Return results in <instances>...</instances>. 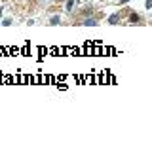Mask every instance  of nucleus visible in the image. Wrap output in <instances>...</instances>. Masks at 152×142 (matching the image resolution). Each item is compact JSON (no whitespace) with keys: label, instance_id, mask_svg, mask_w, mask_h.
Returning a JSON list of instances; mask_svg holds the SVG:
<instances>
[{"label":"nucleus","instance_id":"nucleus-6","mask_svg":"<svg viewBox=\"0 0 152 142\" xmlns=\"http://www.w3.org/2000/svg\"><path fill=\"white\" fill-rule=\"evenodd\" d=\"M2 11H4V9H2V6H0V15H2Z\"/></svg>","mask_w":152,"mask_h":142},{"label":"nucleus","instance_id":"nucleus-3","mask_svg":"<svg viewBox=\"0 0 152 142\" xmlns=\"http://www.w3.org/2000/svg\"><path fill=\"white\" fill-rule=\"evenodd\" d=\"M74 4H76V0H67V4H65V11H67V14H72V11H74Z\"/></svg>","mask_w":152,"mask_h":142},{"label":"nucleus","instance_id":"nucleus-7","mask_svg":"<svg viewBox=\"0 0 152 142\" xmlns=\"http://www.w3.org/2000/svg\"><path fill=\"white\" fill-rule=\"evenodd\" d=\"M40 2H50V0H40Z\"/></svg>","mask_w":152,"mask_h":142},{"label":"nucleus","instance_id":"nucleus-2","mask_svg":"<svg viewBox=\"0 0 152 142\" xmlns=\"http://www.w3.org/2000/svg\"><path fill=\"white\" fill-rule=\"evenodd\" d=\"M61 23H63L61 15H51V17L48 19V25H61Z\"/></svg>","mask_w":152,"mask_h":142},{"label":"nucleus","instance_id":"nucleus-4","mask_svg":"<svg viewBox=\"0 0 152 142\" xmlns=\"http://www.w3.org/2000/svg\"><path fill=\"white\" fill-rule=\"evenodd\" d=\"M2 25H4V27H10V25H12V19H4V21H2Z\"/></svg>","mask_w":152,"mask_h":142},{"label":"nucleus","instance_id":"nucleus-5","mask_svg":"<svg viewBox=\"0 0 152 142\" xmlns=\"http://www.w3.org/2000/svg\"><path fill=\"white\" fill-rule=\"evenodd\" d=\"M145 8H147V9L152 8V0H145Z\"/></svg>","mask_w":152,"mask_h":142},{"label":"nucleus","instance_id":"nucleus-1","mask_svg":"<svg viewBox=\"0 0 152 142\" xmlns=\"http://www.w3.org/2000/svg\"><path fill=\"white\" fill-rule=\"evenodd\" d=\"M125 23H127V25H143V23H145V19L141 17L137 11L129 9V11H127V19H125Z\"/></svg>","mask_w":152,"mask_h":142}]
</instances>
